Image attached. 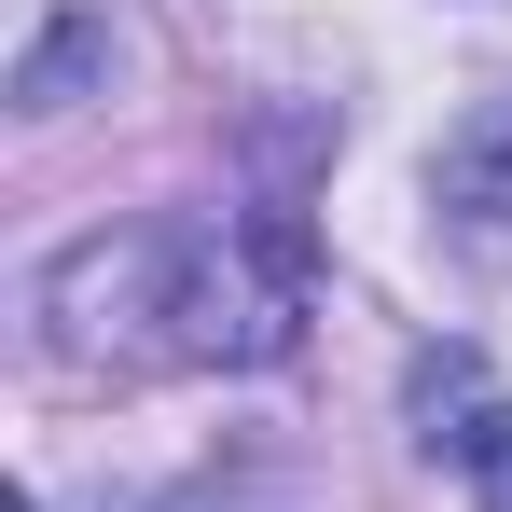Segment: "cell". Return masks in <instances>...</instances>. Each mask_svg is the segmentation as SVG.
Returning <instances> with one entry per match:
<instances>
[{
  "label": "cell",
  "instance_id": "obj_1",
  "mask_svg": "<svg viewBox=\"0 0 512 512\" xmlns=\"http://www.w3.org/2000/svg\"><path fill=\"white\" fill-rule=\"evenodd\" d=\"M443 443H457V471H471V499H485V512H512V402H485V388H471V416L443 429Z\"/></svg>",
  "mask_w": 512,
  "mask_h": 512
}]
</instances>
